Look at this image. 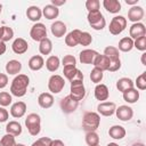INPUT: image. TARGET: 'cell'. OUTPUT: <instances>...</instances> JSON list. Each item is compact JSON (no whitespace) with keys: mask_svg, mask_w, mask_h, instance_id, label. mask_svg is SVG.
Wrapping results in <instances>:
<instances>
[{"mask_svg":"<svg viewBox=\"0 0 146 146\" xmlns=\"http://www.w3.org/2000/svg\"><path fill=\"white\" fill-rule=\"evenodd\" d=\"M30 84V78L26 74H18L14 78L10 84V92L13 96L23 97L27 91V87Z\"/></svg>","mask_w":146,"mask_h":146,"instance_id":"obj_1","label":"cell"},{"mask_svg":"<svg viewBox=\"0 0 146 146\" xmlns=\"http://www.w3.org/2000/svg\"><path fill=\"white\" fill-rule=\"evenodd\" d=\"M100 124V116L96 112H87L82 119V129L86 132L96 131Z\"/></svg>","mask_w":146,"mask_h":146,"instance_id":"obj_2","label":"cell"},{"mask_svg":"<svg viewBox=\"0 0 146 146\" xmlns=\"http://www.w3.org/2000/svg\"><path fill=\"white\" fill-rule=\"evenodd\" d=\"M25 125L31 136H38L41 131V117L36 113H31L25 119Z\"/></svg>","mask_w":146,"mask_h":146,"instance_id":"obj_3","label":"cell"},{"mask_svg":"<svg viewBox=\"0 0 146 146\" xmlns=\"http://www.w3.org/2000/svg\"><path fill=\"white\" fill-rule=\"evenodd\" d=\"M88 23L89 25L96 30V31H100L105 27L106 25V21L103 16V14L100 13V10H96V11H89L88 16H87Z\"/></svg>","mask_w":146,"mask_h":146,"instance_id":"obj_4","label":"cell"},{"mask_svg":"<svg viewBox=\"0 0 146 146\" xmlns=\"http://www.w3.org/2000/svg\"><path fill=\"white\" fill-rule=\"evenodd\" d=\"M127 27V18L124 16H114L110 23L108 30L110 33L113 35H119L120 33H122Z\"/></svg>","mask_w":146,"mask_h":146,"instance_id":"obj_5","label":"cell"},{"mask_svg":"<svg viewBox=\"0 0 146 146\" xmlns=\"http://www.w3.org/2000/svg\"><path fill=\"white\" fill-rule=\"evenodd\" d=\"M70 96L76 100V102H80L81 99L84 98L86 96V88H84V84H83V81L81 80H75V81H72L71 82V87H70Z\"/></svg>","mask_w":146,"mask_h":146,"instance_id":"obj_6","label":"cell"},{"mask_svg":"<svg viewBox=\"0 0 146 146\" xmlns=\"http://www.w3.org/2000/svg\"><path fill=\"white\" fill-rule=\"evenodd\" d=\"M65 87V80L62 75L54 74L48 80V89L50 94H59Z\"/></svg>","mask_w":146,"mask_h":146,"instance_id":"obj_7","label":"cell"},{"mask_svg":"<svg viewBox=\"0 0 146 146\" xmlns=\"http://www.w3.org/2000/svg\"><path fill=\"white\" fill-rule=\"evenodd\" d=\"M30 36L34 41H41L47 38V29L42 23H35L30 31Z\"/></svg>","mask_w":146,"mask_h":146,"instance_id":"obj_8","label":"cell"},{"mask_svg":"<svg viewBox=\"0 0 146 146\" xmlns=\"http://www.w3.org/2000/svg\"><path fill=\"white\" fill-rule=\"evenodd\" d=\"M63 73H64V76L70 82L75 81V80L83 81V74L79 68H76V66H64Z\"/></svg>","mask_w":146,"mask_h":146,"instance_id":"obj_9","label":"cell"},{"mask_svg":"<svg viewBox=\"0 0 146 146\" xmlns=\"http://www.w3.org/2000/svg\"><path fill=\"white\" fill-rule=\"evenodd\" d=\"M79 106V102L74 100L70 95L64 97L62 100H60V110L65 113V114H70V113H73Z\"/></svg>","mask_w":146,"mask_h":146,"instance_id":"obj_10","label":"cell"},{"mask_svg":"<svg viewBox=\"0 0 146 146\" xmlns=\"http://www.w3.org/2000/svg\"><path fill=\"white\" fill-rule=\"evenodd\" d=\"M115 115L116 117L120 120V121H123V122H128L132 119L133 116V111L130 106L128 105H121L119 107H116L115 110Z\"/></svg>","mask_w":146,"mask_h":146,"instance_id":"obj_11","label":"cell"},{"mask_svg":"<svg viewBox=\"0 0 146 146\" xmlns=\"http://www.w3.org/2000/svg\"><path fill=\"white\" fill-rule=\"evenodd\" d=\"M115 110H116V105L113 102H102L97 106L98 114H100L103 116H111V115H113L115 113Z\"/></svg>","mask_w":146,"mask_h":146,"instance_id":"obj_12","label":"cell"},{"mask_svg":"<svg viewBox=\"0 0 146 146\" xmlns=\"http://www.w3.org/2000/svg\"><path fill=\"white\" fill-rule=\"evenodd\" d=\"M145 11L140 6H133L128 10V19L132 23H139L144 18Z\"/></svg>","mask_w":146,"mask_h":146,"instance_id":"obj_13","label":"cell"},{"mask_svg":"<svg viewBox=\"0 0 146 146\" xmlns=\"http://www.w3.org/2000/svg\"><path fill=\"white\" fill-rule=\"evenodd\" d=\"M129 34H130V38L133 40L138 39V38H141V36H145L146 35V27L143 23H133L130 29H129Z\"/></svg>","mask_w":146,"mask_h":146,"instance_id":"obj_14","label":"cell"},{"mask_svg":"<svg viewBox=\"0 0 146 146\" xmlns=\"http://www.w3.org/2000/svg\"><path fill=\"white\" fill-rule=\"evenodd\" d=\"M11 49H13V51H14L15 54H17V55H23V54H25V52L27 51V49H29V43H27V41H26L25 39H23V38H16V39L14 40L13 44H11Z\"/></svg>","mask_w":146,"mask_h":146,"instance_id":"obj_15","label":"cell"},{"mask_svg":"<svg viewBox=\"0 0 146 146\" xmlns=\"http://www.w3.org/2000/svg\"><path fill=\"white\" fill-rule=\"evenodd\" d=\"M26 108L27 107H26V104L24 102H16L10 107V114L15 119L23 117L26 113Z\"/></svg>","mask_w":146,"mask_h":146,"instance_id":"obj_16","label":"cell"},{"mask_svg":"<svg viewBox=\"0 0 146 146\" xmlns=\"http://www.w3.org/2000/svg\"><path fill=\"white\" fill-rule=\"evenodd\" d=\"M81 33H82V31H80L78 29L68 32L66 34V36H65V43H66V46H68V47H75V46H78L80 43Z\"/></svg>","mask_w":146,"mask_h":146,"instance_id":"obj_17","label":"cell"},{"mask_svg":"<svg viewBox=\"0 0 146 146\" xmlns=\"http://www.w3.org/2000/svg\"><path fill=\"white\" fill-rule=\"evenodd\" d=\"M95 98L97 100H99L100 103L104 102V100H107V98L110 97V91H108V88L106 84H103V83H98L96 87H95Z\"/></svg>","mask_w":146,"mask_h":146,"instance_id":"obj_18","label":"cell"},{"mask_svg":"<svg viewBox=\"0 0 146 146\" xmlns=\"http://www.w3.org/2000/svg\"><path fill=\"white\" fill-rule=\"evenodd\" d=\"M50 31L52 33L54 36L56 38H62L66 34V31H67V27L66 25L62 22V21H55L51 26H50Z\"/></svg>","mask_w":146,"mask_h":146,"instance_id":"obj_19","label":"cell"},{"mask_svg":"<svg viewBox=\"0 0 146 146\" xmlns=\"http://www.w3.org/2000/svg\"><path fill=\"white\" fill-rule=\"evenodd\" d=\"M97 55H98V52L94 49H84L80 52L79 59L82 64H92Z\"/></svg>","mask_w":146,"mask_h":146,"instance_id":"obj_20","label":"cell"},{"mask_svg":"<svg viewBox=\"0 0 146 146\" xmlns=\"http://www.w3.org/2000/svg\"><path fill=\"white\" fill-rule=\"evenodd\" d=\"M38 104L42 108H50L54 105V96L50 92H42L38 97Z\"/></svg>","mask_w":146,"mask_h":146,"instance_id":"obj_21","label":"cell"},{"mask_svg":"<svg viewBox=\"0 0 146 146\" xmlns=\"http://www.w3.org/2000/svg\"><path fill=\"white\" fill-rule=\"evenodd\" d=\"M30 70L32 71H39L43 67L44 65V60H43V57L41 55H34L32 56L30 59H29V63H27Z\"/></svg>","mask_w":146,"mask_h":146,"instance_id":"obj_22","label":"cell"},{"mask_svg":"<svg viewBox=\"0 0 146 146\" xmlns=\"http://www.w3.org/2000/svg\"><path fill=\"white\" fill-rule=\"evenodd\" d=\"M22 70V63L16 59H11L6 64V72L9 75H18Z\"/></svg>","mask_w":146,"mask_h":146,"instance_id":"obj_23","label":"cell"},{"mask_svg":"<svg viewBox=\"0 0 146 146\" xmlns=\"http://www.w3.org/2000/svg\"><path fill=\"white\" fill-rule=\"evenodd\" d=\"M26 16L30 21L38 23V21H40L42 17V10L38 6H31L26 9Z\"/></svg>","mask_w":146,"mask_h":146,"instance_id":"obj_24","label":"cell"},{"mask_svg":"<svg viewBox=\"0 0 146 146\" xmlns=\"http://www.w3.org/2000/svg\"><path fill=\"white\" fill-rule=\"evenodd\" d=\"M92 65L99 70H102L103 72L104 71H107L108 70V66H110V59L105 56V55H100L98 54L92 63Z\"/></svg>","mask_w":146,"mask_h":146,"instance_id":"obj_25","label":"cell"},{"mask_svg":"<svg viewBox=\"0 0 146 146\" xmlns=\"http://www.w3.org/2000/svg\"><path fill=\"white\" fill-rule=\"evenodd\" d=\"M132 88H135V83L130 78H121L116 81V89L122 94Z\"/></svg>","mask_w":146,"mask_h":146,"instance_id":"obj_26","label":"cell"},{"mask_svg":"<svg viewBox=\"0 0 146 146\" xmlns=\"http://www.w3.org/2000/svg\"><path fill=\"white\" fill-rule=\"evenodd\" d=\"M108 135L111 138L115 139V140H120L123 139L125 137V129L122 125H112L108 130Z\"/></svg>","mask_w":146,"mask_h":146,"instance_id":"obj_27","label":"cell"},{"mask_svg":"<svg viewBox=\"0 0 146 146\" xmlns=\"http://www.w3.org/2000/svg\"><path fill=\"white\" fill-rule=\"evenodd\" d=\"M103 6L111 14H117L121 10V2L119 0H104Z\"/></svg>","mask_w":146,"mask_h":146,"instance_id":"obj_28","label":"cell"},{"mask_svg":"<svg viewBox=\"0 0 146 146\" xmlns=\"http://www.w3.org/2000/svg\"><path fill=\"white\" fill-rule=\"evenodd\" d=\"M42 15L47 19H55L59 15V9L52 5H46L42 9Z\"/></svg>","mask_w":146,"mask_h":146,"instance_id":"obj_29","label":"cell"},{"mask_svg":"<svg viewBox=\"0 0 146 146\" xmlns=\"http://www.w3.org/2000/svg\"><path fill=\"white\" fill-rule=\"evenodd\" d=\"M6 131L9 135H13L14 137H17L22 133V125L17 121H9L6 125Z\"/></svg>","mask_w":146,"mask_h":146,"instance_id":"obj_30","label":"cell"},{"mask_svg":"<svg viewBox=\"0 0 146 146\" xmlns=\"http://www.w3.org/2000/svg\"><path fill=\"white\" fill-rule=\"evenodd\" d=\"M123 99L128 104H135L139 99V91L137 89H135V88L129 89V90L123 92Z\"/></svg>","mask_w":146,"mask_h":146,"instance_id":"obj_31","label":"cell"},{"mask_svg":"<svg viewBox=\"0 0 146 146\" xmlns=\"http://www.w3.org/2000/svg\"><path fill=\"white\" fill-rule=\"evenodd\" d=\"M132 48H133V40H132L130 36H124V38H122V39L119 41V47H117V49H119L120 51L128 52V51H131Z\"/></svg>","mask_w":146,"mask_h":146,"instance_id":"obj_32","label":"cell"},{"mask_svg":"<svg viewBox=\"0 0 146 146\" xmlns=\"http://www.w3.org/2000/svg\"><path fill=\"white\" fill-rule=\"evenodd\" d=\"M60 65V60L58 58V56H55V55H51L47 58L46 60V67L49 72H56L58 70Z\"/></svg>","mask_w":146,"mask_h":146,"instance_id":"obj_33","label":"cell"},{"mask_svg":"<svg viewBox=\"0 0 146 146\" xmlns=\"http://www.w3.org/2000/svg\"><path fill=\"white\" fill-rule=\"evenodd\" d=\"M52 50V42L50 39L46 38L40 41L39 43V51L41 55H49Z\"/></svg>","mask_w":146,"mask_h":146,"instance_id":"obj_34","label":"cell"},{"mask_svg":"<svg viewBox=\"0 0 146 146\" xmlns=\"http://www.w3.org/2000/svg\"><path fill=\"white\" fill-rule=\"evenodd\" d=\"M110 60H116V59H120V51L116 47L114 46H107L105 49H104V54Z\"/></svg>","mask_w":146,"mask_h":146,"instance_id":"obj_35","label":"cell"},{"mask_svg":"<svg viewBox=\"0 0 146 146\" xmlns=\"http://www.w3.org/2000/svg\"><path fill=\"white\" fill-rule=\"evenodd\" d=\"M14 36V30L9 26H0V41H9Z\"/></svg>","mask_w":146,"mask_h":146,"instance_id":"obj_36","label":"cell"},{"mask_svg":"<svg viewBox=\"0 0 146 146\" xmlns=\"http://www.w3.org/2000/svg\"><path fill=\"white\" fill-rule=\"evenodd\" d=\"M86 143L88 146L99 145V136L96 131H90L86 133Z\"/></svg>","mask_w":146,"mask_h":146,"instance_id":"obj_37","label":"cell"},{"mask_svg":"<svg viewBox=\"0 0 146 146\" xmlns=\"http://www.w3.org/2000/svg\"><path fill=\"white\" fill-rule=\"evenodd\" d=\"M103 76H104L103 71L99 70V68H97V67H94L91 70V72H90V80H91V82H94L96 84H98V83L102 82Z\"/></svg>","mask_w":146,"mask_h":146,"instance_id":"obj_38","label":"cell"},{"mask_svg":"<svg viewBox=\"0 0 146 146\" xmlns=\"http://www.w3.org/2000/svg\"><path fill=\"white\" fill-rule=\"evenodd\" d=\"M11 100H13V97L9 92H7V91H1L0 92V106L1 107L9 106L11 104Z\"/></svg>","mask_w":146,"mask_h":146,"instance_id":"obj_39","label":"cell"},{"mask_svg":"<svg viewBox=\"0 0 146 146\" xmlns=\"http://www.w3.org/2000/svg\"><path fill=\"white\" fill-rule=\"evenodd\" d=\"M0 146H16V140L13 135L6 133L0 139Z\"/></svg>","mask_w":146,"mask_h":146,"instance_id":"obj_40","label":"cell"},{"mask_svg":"<svg viewBox=\"0 0 146 146\" xmlns=\"http://www.w3.org/2000/svg\"><path fill=\"white\" fill-rule=\"evenodd\" d=\"M133 83L137 86V89L145 90L146 89V72H143L140 75H138L136 79V82Z\"/></svg>","mask_w":146,"mask_h":146,"instance_id":"obj_41","label":"cell"},{"mask_svg":"<svg viewBox=\"0 0 146 146\" xmlns=\"http://www.w3.org/2000/svg\"><path fill=\"white\" fill-rule=\"evenodd\" d=\"M99 7H100V2L99 0H87L86 1V8L89 11H96V10H99Z\"/></svg>","mask_w":146,"mask_h":146,"instance_id":"obj_42","label":"cell"},{"mask_svg":"<svg viewBox=\"0 0 146 146\" xmlns=\"http://www.w3.org/2000/svg\"><path fill=\"white\" fill-rule=\"evenodd\" d=\"M133 47L137 48V50L145 51L146 50V35L133 40Z\"/></svg>","mask_w":146,"mask_h":146,"instance_id":"obj_43","label":"cell"},{"mask_svg":"<svg viewBox=\"0 0 146 146\" xmlns=\"http://www.w3.org/2000/svg\"><path fill=\"white\" fill-rule=\"evenodd\" d=\"M91 42H92V36H91V34L88 33V32H82V33H81V38H80V43H79V44L87 47V46H89Z\"/></svg>","mask_w":146,"mask_h":146,"instance_id":"obj_44","label":"cell"},{"mask_svg":"<svg viewBox=\"0 0 146 146\" xmlns=\"http://www.w3.org/2000/svg\"><path fill=\"white\" fill-rule=\"evenodd\" d=\"M51 141H52V139L49 137H41V138L36 139L31 146H50Z\"/></svg>","mask_w":146,"mask_h":146,"instance_id":"obj_45","label":"cell"},{"mask_svg":"<svg viewBox=\"0 0 146 146\" xmlns=\"http://www.w3.org/2000/svg\"><path fill=\"white\" fill-rule=\"evenodd\" d=\"M62 64H63V66H75L76 59L72 55H65L62 59Z\"/></svg>","mask_w":146,"mask_h":146,"instance_id":"obj_46","label":"cell"},{"mask_svg":"<svg viewBox=\"0 0 146 146\" xmlns=\"http://www.w3.org/2000/svg\"><path fill=\"white\" fill-rule=\"evenodd\" d=\"M121 68V60L120 59H116V60H110V66H108V70L110 72H116Z\"/></svg>","mask_w":146,"mask_h":146,"instance_id":"obj_47","label":"cell"},{"mask_svg":"<svg viewBox=\"0 0 146 146\" xmlns=\"http://www.w3.org/2000/svg\"><path fill=\"white\" fill-rule=\"evenodd\" d=\"M9 117V113L5 107H0V123L6 122Z\"/></svg>","mask_w":146,"mask_h":146,"instance_id":"obj_48","label":"cell"},{"mask_svg":"<svg viewBox=\"0 0 146 146\" xmlns=\"http://www.w3.org/2000/svg\"><path fill=\"white\" fill-rule=\"evenodd\" d=\"M8 84V75L5 73H0V89H3Z\"/></svg>","mask_w":146,"mask_h":146,"instance_id":"obj_49","label":"cell"},{"mask_svg":"<svg viewBox=\"0 0 146 146\" xmlns=\"http://www.w3.org/2000/svg\"><path fill=\"white\" fill-rule=\"evenodd\" d=\"M65 2H66V0H51V3L50 5H52V6H55V7H59V6H63V5H65Z\"/></svg>","mask_w":146,"mask_h":146,"instance_id":"obj_50","label":"cell"},{"mask_svg":"<svg viewBox=\"0 0 146 146\" xmlns=\"http://www.w3.org/2000/svg\"><path fill=\"white\" fill-rule=\"evenodd\" d=\"M6 50H7V46H6V43H5L3 41H0V56L3 55V54L6 52Z\"/></svg>","mask_w":146,"mask_h":146,"instance_id":"obj_51","label":"cell"},{"mask_svg":"<svg viewBox=\"0 0 146 146\" xmlns=\"http://www.w3.org/2000/svg\"><path fill=\"white\" fill-rule=\"evenodd\" d=\"M50 146H65V144L62 140H59V139H55V140L51 141V145Z\"/></svg>","mask_w":146,"mask_h":146,"instance_id":"obj_52","label":"cell"},{"mask_svg":"<svg viewBox=\"0 0 146 146\" xmlns=\"http://www.w3.org/2000/svg\"><path fill=\"white\" fill-rule=\"evenodd\" d=\"M138 1L139 0H125V3L127 5H130V6H137V3H138Z\"/></svg>","mask_w":146,"mask_h":146,"instance_id":"obj_53","label":"cell"},{"mask_svg":"<svg viewBox=\"0 0 146 146\" xmlns=\"http://www.w3.org/2000/svg\"><path fill=\"white\" fill-rule=\"evenodd\" d=\"M145 58H146V52H143V54H141V64H143V65H146Z\"/></svg>","mask_w":146,"mask_h":146,"instance_id":"obj_54","label":"cell"},{"mask_svg":"<svg viewBox=\"0 0 146 146\" xmlns=\"http://www.w3.org/2000/svg\"><path fill=\"white\" fill-rule=\"evenodd\" d=\"M131 146H145V144H144V143H139V141H138V143H133Z\"/></svg>","mask_w":146,"mask_h":146,"instance_id":"obj_55","label":"cell"},{"mask_svg":"<svg viewBox=\"0 0 146 146\" xmlns=\"http://www.w3.org/2000/svg\"><path fill=\"white\" fill-rule=\"evenodd\" d=\"M107 146H120V145H117L116 143H110V144H107Z\"/></svg>","mask_w":146,"mask_h":146,"instance_id":"obj_56","label":"cell"},{"mask_svg":"<svg viewBox=\"0 0 146 146\" xmlns=\"http://www.w3.org/2000/svg\"><path fill=\"white\" fill-rule=\"evenodd\" d=\"M16 146H25L24 144H16Z\"/></svg>","mask_w":146,"mask_h":146,"instance_id":"obj_57","label":"cell"},{"mask_svg":"<svg viewBox=\"0 0 146 146\" xmlns=\"http://www.w3.org/2000/svg\"><path fill=\"white\" fill-rule=\"evenodd\" d=\"M1 11H2V5L0 3V14H1Z\"/></svg>","mask_w":146,"mask_h":146,"instance_id":"obj_58","label":"cell"},{"mask_svg":"<svg viewBox=\"0 0 146 146\" xmlns=\"http://www.w3.org/2000/svg\"><path fill=\"white\" fill-rule=\"evenodd\" d=\"M96 146H99V145H96Z\"/></svg>","mask_w":146,"mask_h":146,"instance_id":"obj_59","label":"cell"}]
</instances>
